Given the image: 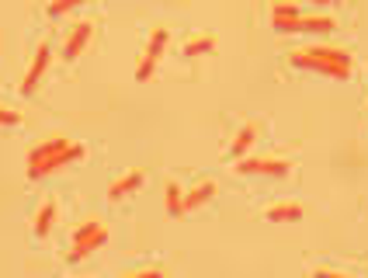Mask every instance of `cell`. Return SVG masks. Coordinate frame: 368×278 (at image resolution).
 I'll list each match as a JSON object with an SVG mask.
<instances>
[{"label":"cell","instance_id":"1","mask_svg":"<svg viewBox=\"0 0 368 278\" xmlns=\"http://www.w3.org/2000/svg\"><path fill=\"white\" fill-rule=\"evenodd\" d=\"M83 153H87V150H83L80 143H73V139H66V136L46 139V143H39V146L28 153V177L39 181V177L53 174V170H59V167L80 160Z\"/></svg>","mask_w":368,"mask_h":278},{"label":"cell","instance_id":"2","mask_svg":"<svg viewBox=\"0 0 368 278\" xmlns=\"http://www.w3.org/2000/svg\"><path fill=\"white\" fill-rule=\"evenodd\" d=\"M292 66H302V70H316L323 77H334V81H347L351 77V66L354 59L347 49H337V46H306V49H295L289 53Z\"/></svg>","mask_w":368,"mask_h":278},{"label":"cell","instance_id":"3","mask_svg":"<svg viewBox=\"0 0 368 278\" xmlns=\"http://www.w3.org/2000/svg\"><path fill=\"white\" fill-rule=\"evenodd\" d=\"M101 244H108V226L101 220H87L77 233H73V244H70L66 261H70V264H73V261H83L91 250H98Z\"/></svg>","mask_w":368,"mask_h":278},{"label":"cell","instance_id":"4","mask_svg":"<svg viewBox=\"0 0 368 278\" xmlns=\"http://www.w3.org/2000/svg\"><path fill=\"white\" fill-rule=\"evenodd\" d=\"M271 28L278 31V35H295V31H334L337 21L330 18V14H313V18H271Z\"/></svg>","mask_w":368,"mask_h":278},{"label":"cell","instance_id":"5","mask_svg":"<svg viewBox=\"0 0 368 278\" xmlns=\"http://www.w3.org/2000/svg\"><path fill=\"white\" fill-rule=\"evenodd\" d=\"M289 160L282 157H237L240 174H267V177H285L289 174Z\"/></svg>","mask_w":368,"mask_h":278},{"label":"cell","instance_id":"6","mask_svg":"<svg viewBox=\"0 0 368 278\" xmlns=\"http://www.w3.org/2000/svg\"><path fill=\"white\" fill-rule=\"evenodd\" d=\"M167 42H170V31L167 28H157L153 35H150V46H146V53H143V63L136 66V77L139 81H146V77H153V70H157L160 56L167 49Z\"/></svg>","mask_w":368,"mask_h":278},{"label":"cell","instance_id":"7","mask_svg":"<svg viewBox=\"0 0 368 278\" xmlns=\"http://www.w3.org/2000/svg\"><path fill=\"white\" fill-rule=\"evenodd\" d=\"M49 63H53V49H49L46 42H42V46L35 49V59H31V66H28L25 83H21V91H25V94H35V87L42 83L46 70H49Z\"/></svg>","mask_w":368,"mask_h":278},{"label":"cell","instance_id":"8","mask_svg":"<svg viewBox=\"0 0 368 278\" xmlns=\"http://www.w3.org/2000/svg\"><path fill=\"white\" fill-rule=\"evenodd\" d=\"M91 31H94V25L91 21H80V25H73V31L66 35V42H63V59H77L83 49H87V42H91Z\"/></svg>","mask_w":368,"mask_h":278},{"label":"cell","instance_id":"9","mask_svg":"<svg viewBox=\"0 0 368 278\" xmlns=\"http://www.w3.org/2000/svg\"><path fill=\"white\" fill-rule=\"evenodd\" d=\"M143 181H146V174H143V170H129V174H122L118 181H111V188H108V198H111V202H122L126 195L139 192V188H143Z\"/></svg>","mask_w":368,"mask_h":278},{"label":"cell","instance_id":"10","mask_svg":"<svg viewBox=\"0 0 368 278\" xmlns=\"http://www.w3.org/2000/svg\"><path fill=\"white\" fill-rule=\"evenodd\" d=\"M215 192H219V185H215V181H202V185H195L191 192L184 195L181 212H191V209H198V205L212 202V198H215Z\"/></svg>","mask_w":368,"mask_h":278},{"label":"cell","instance_id":"11","mask_svg":"<svg viewBox=\"0 0 368 278\" xmlns=\"http://www.w3.org/2000/svg\"><path fill=\"white\" fill-rule=\"evenodd\" d=\"M264 216L271 222H295V220H302V205L299 202H282V205H271Z\"/></svg>","mask_w":368,"mask_h":278},{"label":"cell","instance_id":"12","mask_svg":"<svg viewBox=\"0 0 368 278\" xmlns=\"http://www.w3.org/2000/svg\"><path fill=\"white\" fill-rule=\"evenodd\" d=\"M254 139H257V125H254V122H247L237 136H233V143H230V157H243V153L254 146Z\"/></svg>","mask_w":368,"mask_h":278},{"label":"cell","instance_id":"13","mask_svg":"<svg viewBox=\"0 0 368 278\" xmlns=\"http://www.w3.org/2000/svg\"><path fill=\"white\" fill-rule=\"evenodd\" d=\"M53 220H56V202H46V205L35 212V222H31L35 237H46V233L53 230Z\"/></svg>","mask_w":368,"mask_h":278},{"label":"cell","instance_id":"14","mask_svg":"<svg viewBox=\"0 0 368 278\" xmlns=\"http://www.w3.org/2000/svg\"><path fill=\"white\" fill-rule=\"evenodd\" d=\"M202 53H215V38L212 35H198L184 46V56H202Z\"/></svg>","mask_w":368,"mask_h":278},{"label":"cell","instance_id":"15","mask_svg":"<svg viewBox=\"0 0 368 278\" xmlns=\"http://www.w3.org/2000/svg\"><path fill=\"white\" fill-rule=\"evenodd\" d=\"M181 202H184L181 188L170 181V185H167V212H170V216H181Z\"/></svg>","mask_w":368,"mask_h":278},{"label":"cell","instance_id":"16","mask_svg":"<svg viewBox=\"0 0 368 278\" xmlns=\"http://www.w3.org/2000/svg\"><path fill=\"white\" fill-rule=\"evenodd\" d=\"M77 4H83V0H53V4H49V14H53V18H59V14L73 11Z\"/></svg>","mask_w":368,"mask_h":278},{"label":"cell","instance_id":"17","mask_svg":"<svg viewBox=\"0 0 368 278\" xmlns=\"http://www.w3.org/2000/svg\"><path fill=\"white\" fill-rule=\"evenodd\" d=\"M271 18H299V4H275Z\"/></svg>","mask_w":368,"mask_h":278},{"label":"cell","instance_id":"18","mask_svg":"<svg viewBox=\"0 0 368 278\" xmlns=\"http://www.w3.org/2000/svg\"><path fill=\"white\" fill-rule=\"evenodd\" d=\"M0 125H21V111L4 108V105H0Z\"/></svg>","mask_w":368,"mask_h":278},{"label":"cell","instance_id":"19","mask_svg":"<svg viewBox=\"0 0 368 278\" xmlns=\"http://www.w3.org/2000/svg\"><path fill=\"white\" fill-rule=\"evenodd\" d=\"M316 4H341V0H316Z\"/></svg>","mask_w":368,"mask_h":278}]
</instances>
